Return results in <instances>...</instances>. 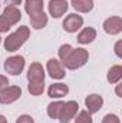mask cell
<instances>
[{
    "label": "cell",
    "instance_id": "1",
    "mask_svg": "<svg viewBox=\"0 0 122 123\" xmlns=\"http://www.w3.org/2000/svg\"><path fill=\"white\" fill-rule=\"evenodd\" d=\"M58 53H59L61 63L66 69H70V70H76V69L85 66L89 59L88 50H85L83 47L73 49L70 44H62Z\"/></svg>",
    "mask_w": 122,
    "mask_h": 123
},
{
    "label": "cell",
    "instance_id": "2",
    "mask_svg": "<svg viewBox=\"0 0 122 123\" xmlns=\"http://www.w3.org/2000/svg\"><path fill=\"white\" fill-rule=\"evenodd\" d=\"M29 36H30V29L27 26H20L14 33L9 34L4 39V49L7 52H16V50H19L26 43V40L29 39Z\"/></svg>",
    "mask_w": 122,
    "mask_h": 123
},
{
    "label": "cell",
    "instance_id": "3",
    "mask_svg": "<svg viewBox=\"0 0 122 123\" xmlns=\"http://www.w3.org/2000/svg\"><path fill=\"white\" fill-rule=\"evenodd\" d=\"M78 110H79L78 102H75V100L63 102V105H62V107H61V112H59V116H58L59 123H69L76 116Z\"/></svg>",
    "mask_w": 122,
    "mask_h": 123
},
{
    "label": "cell",
    "instance_id": "4",
    "mask_svg": "<svg viewBox=\"0 0 122 123\" xmlns=\"http://www.w3.org/2000/svg\"><path fill=\"white\" fill-rule=\"evenodd\" d=\"M4 70L6 73L12 74V76H19L23 69H25V57L23 56H10L4 60Z\"/></svg>",
    "mask_w": 122,
    "mask_h": 123
},
{
    "label": "cell",
    "instance_id": "5",
    "mask_svg": "<svg viewBox=\"0 0 122 123\" xmlns=\"http://www.w3.org/2000/svg\"><path fill=\"white\" fill-rule=\"evenodd\" d=\"M20 96H22V89L19 86H7L3 92H0V103L10 105L16 100H19Z\"/></svg>",
    "mask_w": 122,
    "mask_h": 123
},
{
    "label": "cell",
    "instance_id": "6",
    "mask_svg": "<svg viewBox=\"0 0 122 123\" xmlns=\"http://www.w3.org/2000/svg\"><path fill=\"white\" fill-rule=\"evenodd\" d=\"M82 26H83V19H82V16H79L76 13L68 14L65 17V20H63V29L68 33H75V31L79 30Z\"/></svg>",
    "mask_w": 122,
    "mask_h": 123
},
{
    "label": "cell",
    "instance_id": "7",
    "mask_svg": "<svg viewBox=\"0 0 122 123\" xmlns=\"http://www.w3.org/2000/svg\"><path fill=\"white\" fill-rule=\"evenodd\" d=\"M46 69H47V73L52 79H56V80H61L65 77V67L58 59H49L47 64H46Z\"/></svg>",
    "mask_w": 122,
    "mask_h": 123
},
{
    "label": "cell",
    "instance_id": "8",
    "mask_svg": "<svg viewBox=\"0 0 122 123\" xmlns=\"http://www.w3.org/2000/svg\"><path fill=\"white\" fill-rule=\"evenodd\" d=\"M69 3L66 0H50L49 1V13L52 17L59 19L68 12Z\"/></svg>",
    "mask_w": 122,
    "mask_h": 123
},
{
    "label": "cell",
    "instance_id": "9",
    "mask_svg": "<svg viewBox=\"0 0 122 123\" xmlns=\"http://www.w3.org/2000/svg\"><path fill=\"white\" fill-rule=\"evenodd\" d=\"M103 30L111 36L119 34L122 31V19L119 16H112L103 22Z\"/></svg>",
    "mask_w": 122,
    "mask_h": 123
},
{
    "label": "cell",
    "instance_id": "10",
    "mask_svg": "<svg viewBox=\"0 0 122 123\" xmlns=\"http://www.w3.org/2000/svg\"><path fill=\"white\" fill-rule=\"evenodd\" d=\"M85 106H86V110H88L91 115L98 113V112L102 109V106H103V97H102L101 94H96V93L89 94V96L85 99Z\"/></svg>",
    "mask_w": 122,
    "mask_h": 123
},
{
    "label": "cell",
    "instance_id": "11",
    "mask_svg": "<svg viewBox=\"0 0 122 123\" xmlns=\"http://www.w3.org/2000/svg\"><path fill=\"white\" fill-rule=\"evenodd\" d=\"M27 80L29 82H43L45 80V69L40 63H32L27 70Z\"/></svg>",
    "mask_w": 122,
    "mask_h": 123
},
{
    "label": "cell",
    "instance_id": "12",
    "mask_svg": "<svg viewBox=\"0 0 122 123\" xmlns=\"http://www.w3.org/2000/svg\"><path fill=\"white\" fill-rule=\"evenodd\" d=\"M3 17L12 26H14V25H17L22 20V13H20V10L16 6H6L4 7V12H3Z\"/></svg>",
    "mask_w": 122,
    "mask_h": 123
},
{
    "label": "cell",
    "instance_id": "13",
    "mask_svg": "<svg viewBox=\"0 0 122 123\" xmlns=\"http://www.w3.org/2000/svg\"><path fill=\"white\" fill-rule=\"evenodd\" d=\"M25 10L29 19L43 13V0H25Z\"/></svg>",
    "mask_w": 122,
    "mask_h": 123
},
{
    "label": "cell",
    "instance_id": "14",
    "mask_svg": "<svg viewBox=\"0 0 122 123\" xmlns=\"http://www.w3.org/2000/svg\"><path fill=\"white\" fill-rule=\"evenodd\" d=\"M69 93V87L65 83H53L47 89V96L52 99H61Z\"/></svg>",
    "mask_w": 122,
    "mask_h": 123
},
{
    "label": "cell",
    "instance_id": "15",
    "mask_svg": "<svg viewBox=\"0 0 122 123\" xmlns=\"http://www.w3.org/2000/svg\"><path fill=\"white\" fill-rule=\"evenodd\" d=\"M96 39V30L93 27H83L78 34V42L81 44H89Z\"/></svg>",
    "mask_w": 122,
    "mask_h": 123
},
{
    "label": "cell",
    "instance_id": "16",
    "mask_svg": "<svg viewBox=\"0 0 122 123\" xmlns=\"http://www.w3.org/2000/svg\"><path fill=\"white\" fill-rule=\"evenodd\" d=\"M70 4L79 13H89L93 9V0H70Z\"/></svg>",
    "mask_w": 122,
    "mask_h": 123
},
{
    "label": "cell",
    "instance_id": "17",
    "mask_svg": "<svg viewBox=\"0 0 122 123\" xmlns=\"http://www.w3.org/2000/svg\"><path fill=\"white\" fill-rule=\"evenodd\" d=\"M108 82L111 85H115V83H119V80L122 79V66L119 64H115L109 69L108 72V76H106Z\"/></svg>",
    "mask_w": 122,
    "mask_h": 123
},
{
    "label": "cell",
    "instance_id": "18",
    "mask_svg": "<svg viewBox=\"0 0 122 123\" xmlns=\"http://www.w3.org/2000/svg\"><path fill=\"white\" fill-rule=\"evenodd\" d=\"M30 25L33 29H37V30L46 27V25H47V14L43 12V13L34 16V17H30Z\"/></svg>",
    "mask_w": 122,
    "mask_h": 123
},
{
    "label": "cell",
    "instance_id": "19",
    "mask_svg": "<svg viewBox=\"0 0 122 123\" xmlns=\"http://www.w3.org/2000/svg\"><path fill=\"white\" fill-rule=\"evenodd\" d=\"M27 90H29V93L33 94V96L42 94L43 90H45V80H43V82H29Z\"/></svg>",
    "mask_w": 122,
    "mask_h": 123
},
{
    "label": "cell",
    "instance_id": "20",
    "mask_svg": "<svg viewBox=\"0 0 122 123\" xmlns=\"http://www.w3.org/2000/svg\"><path fill=\"white\" fill-rule=\"evenodd\" d=\"M62 105H63V102H52V103L47 106V115H49L50 119H53V120L58 119Z\"/></svg>",
    "mask_w": 122,
    "mask_h": 123
},
{
    "label": "cell",
    "instance_id": "21",
    "mask_svg": "<svg viewBox=\"0 0 122 123\" xmlns=\"http://www.w3.org/2000/svg\"><path fill=\"white\" fill-rule=\"evenodd\" d=\"M73 119H75V123H93V120H92V115L88 112V110L79 112Z\"/></svg>",
    "mask_w": 122,
    "mask_h": 123
},
{
    "label": "cell",
    "instance_id": "22",
    "mask_svg": "<svg viewBox=\"0 0 122 123\" xmlns=\"http://www.w3.org/2000/svg\"><path fill=\"white\" fill-rule=\"evenodd\" d=\"M102 123H121V120H119V117H118L116 115H114V113H108V115L103 116Z\"/></svg>",
    "mask_w": 122,
    "mask_h": 123
},
{
    "label": "cell",
    "instance_id": "23",
    "mask_svg": "<svg viewBox=\"0 0 122 123\" xmlns=\"http://www.w3.org/2000/svg\"><path fill=\"white\" fill-rule=\"evenodd\" d=\"M10 27H12V25L3 17V14L0 16V33H7V31L10 30Z\"/></svg>",
    "mask_w": 122,
    "mask_h": 123
},
{
    "label": "cell",
    "instance_id": "24",
    "mask_svg": "<svg viewBox=\"0 0 122 123\" xmlns=\"http://www.w3.org/2000/svg\"><path fill=\"white\" fill-rule=\"evenodd\" d=\"M16 123H34V120H33V117L29 116V115H22V116L17 117Z\"/></svg>",
    "mask_w": 122,
    "mask_h": 123
},
{
    "label": "cell",
    "instance_id": "25",
    "mask_svg": "<svg viewBox=\"0 0 122 123\" xmlns=\"http://www.w3.org/2000/svg\"><path fill=\"white\" fill-rule=\"evenodd\" d=\"M9 86V79L3 74H0V92H3L6 87Z\"/></svg>",
    "mask_w": 122,
    "mask_h": 123
},
{
    "label": "cell",
    "instance_id": "26",
    "mask_svg": "<svg viewBox=\"0 0 122 123\" xmlns=\"http://www.w3.org/2000/svg\"><path fill=\"white\" fill-rule=\"evenodd\" d=\"M121 44H122V42H121V40H119V42H116V44H115V53H116V56H118V57H122Z\"/></svg>",
    "mask_w": 122,
    "mask_h": 123
},
{
    "label": "cell",
    "instance_id": "27",
    "mask_svg": "<svg viewBox=\"0 0 122 123\" xmlns=\"http://www.w3.org/2000/svg\"><path fill=\"white\" fill-rule=\"evenodd\" d=\"M20 3H22V0H6V4L7 6H16L17 7Z\"/></svg>",
    "mask_w": 122,
    "mask_h": 123
},
{
    "label": "cell",
    "instance_id": "28",
    "mask_svg": "<svg viewBox=\"0 0 122 123\" xmlns=\"http://www.w3.org/2000/svg\"><path fill=\"white\" fill-rule=\"evenodd\" d=\"M0 123H7V119H6L3 115H0Z\"/></svg>",
    "mask_w": 122,
    "mask_h": 123
},
{
    "label": "cell",
    "instance_id": "29",
    "mask_svg": "<svg viewBox=\"0 0 122 123\" xmlns=\"http://www.w3.org/2000/svg\"><path fill=\"white\" fill-rule=\"evenodd\" d=\"M0 44H1V37H0Z\"/></svg>",
    "mask_w": 122,
    "mask_h": 123
}]
</instances>
